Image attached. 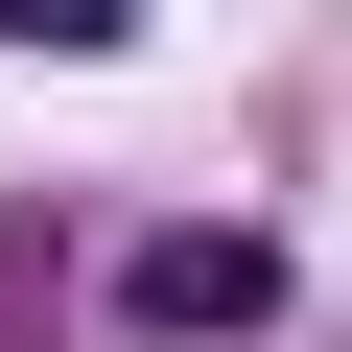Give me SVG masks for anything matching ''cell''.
I'll return each instance as SVG.
<instances>
[{
	"label": "cell",
	"instance_id": "6da1fadb",
	"mask_svg": "<svg viewBox=\"0 0 352 352\" xmlns=\"http://www.w3.org/2000/svg\"><path fill=\"white\" fill-rule=\"evenodd\" d=\"M118 305H141V329H282V258H258V235H141Z\"/></svg>",
	"mask_w": 352,
	"mask_h": 352
}]
</instances>
